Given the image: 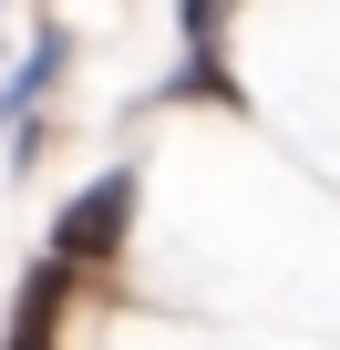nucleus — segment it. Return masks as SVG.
Listing matches in <instances>:
<instances>
[{
  "label": "nucleus",
  "mask_w": 340,
  "mask_h": 350,
  "mask_svg": "<svg viewBox=\"0 0 340 350\" xmlns=\"http://www.w3.org/2000/svg\"><path fill=\"white\" fill-rule=\"evenodd\" d=\"M124 227H134V165H114V175H93V186L52 217V258H73V268H103V258H124Z\"/></svg>",
  "instance_id": "nucleus-1"
},
{
  "label": "nucleus",
  "mask_w": 340,
  "mask_h": 350,
  "mask_svg": "<svg viewBox=\"0 0 340 350\" xmlns=\"http://www.w3.org/2000/svg\"><path fill=\"white\" fill-rule=\"evenodd\" d=\"M52 72H62V31L42 21V31H31V52H21V72H11V93H0V103H11V124H31V113H42V83H52Z\"/></svg>",
  "instance_id": "nucleus-3"
},
{
  "label": "nucleus",
  "mask_w": 340,
  "mask_h": 350,
  "mask_svg": "<svg viewBox=\"0 0 340 350\" xmlns=\"http://www.w3.org/2000/svg\"><path fill=\"white\" fill-rule=\"evenodd\" d=\"M227 11L237 0H176V21H186V72L165 83V93H196V103H237V72H227Z\"/></svg>",
  "instance_id": "nucleus-2"
},
{
  "label": "nucleus",
  "mask_w": 340,
  "mask_h": 350,
  "mask_svg": "<svg viewBox=\"0 0 340 350\" xmlns=\"http://www.w3.org/2000/svg\"><path fill=\"white\" fill-rule=\"evenodd\" d=\"M11 350H52V329H11Z\"/></svg>",
  "instance_id": "nucleus-4"
}]
</instances>
